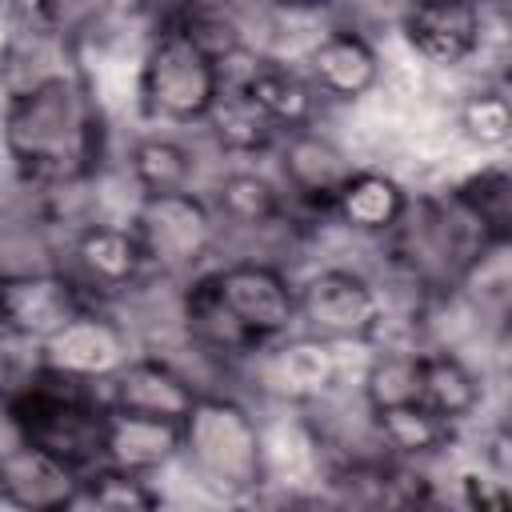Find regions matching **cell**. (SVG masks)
Instances as JSON below:
<instances>
[{"label":"cell","instance_id":"1","mask_svg":"<svg viewBox=\"0 0 512 512\" xmlns=\"http://www.w3.org/2000/svg\"><path fill=\"white\" fill-rule=\"evenodd\" d=\"M112 124L84 68L0 100V148L32 196L84 192L108 164Z\"/></svg>","mask_w":512,"mask_h":512},{"label":"cell","instance_id":"2","mask_svg":"<svg viewBox=\"0 0 512 512\" xmlns=\"http://www.w3.org/2000/svg\"><path fill=\"white\" fill-rule=\"evenodd\" d=\"M380 244H384L388 268L424 304H448L472 268H480L496 252H508L504 244H492L480 232V224L444 188L412 192L404 220Z\"/></svg>","mask_w":512,"mask_h":512},{"label":"cell","instance_id":"3","mask_svg":"<svg viewBox=\"0 0 512 512\" xmlns=\"http://www.w3.org/2000/svg\"><path fill=\"white\" fill-rule=\"evenodd\" d=\"M180 464L220 504L260 500L272 452L256 408L228 388H204L180 420Z\"/></svg>","mask_w":512,"mask_h":512},{"label":"cell","instance_id":"4","mask_svg":"<svg viewBox=\"0 0 512 512\" xmlns=\"http://www.w3.org/2000/svg\"><path fill=\"white\" fill-rule=\"evenodd\" d=\"M220 92V64L200 44H192V36L180 32L160 8L152 28L144 32V48L136 60L140 116L148 124H160L164 132L200 128Z\"/></svg>","mask_w":512,"mask_h":512},{"label":"cell","instance_id":"5","mask_svg":"<svg viewBox=\"0 0 512 512\" xmlns=\"http://www.w3.org/2000/svg\"><path fill=\"white\" fill-rule=\"evenodd\" d=\"M104 420L108 404L100 388L72 384L52 372H36V380L0 412V424L8 440L32 444L76 472H88L100 464V444H104Z\"/></svg>","mask_w":512,"mask_h":512},{"label":"cell","instance_id":"6","mask_svg":"<svg viewBox=\"0 0 512 512\" xmlns=\"http://www.w3.org/2000/svg\"><path fill=\"white\" fill-rule=\"evenodd\" d=\"M128 228L140 240L148 276L164 284H184L196 272L212 268L224 248L220 220L204 196V188L192 192H168V196H136L128 212Z\"/></svg>","mask_w":512,"mask_h":512},{"label":"cell","instance_id":"7","mask_svg":"<svg viewBox=\"0 0 512 512\" xmlns=\"http://www.w3.org/2000/svg\"><path fill=\"white\" fill-rule=\"evenodd\" d=\"M388 296L356 264H320L296 280V332L328 348H364L384 336Z\"/></svg>","mask_w":512,"mask_h":512},{"label":"cell","instance_id":"8","mask_svg":"<svg viewBox=\"0 0 512 512\" xmlns=\"http://www.w3.org/2000/svg\"><path fill=\"white\" fill-rule=\"evenodd\" d=\"M212 288L236 328L264 352L296 332V276L272 256H232L208 268Z\"/></svg>","mask_w":512,"mask_h":512},{"label":"cell","instance_id":"9","mask_svg":"<svg viewBox=\"0 0 512 512\" xmlns=\"http://www.w3.org/2000/svg\"><path fill=\"white\" fill-rule=\"evenodd\" d=\"M136 352V328L116 312V304H84L60 332H52L36 348L44 372L100 392Z\"/></svg>","mask_w":512,"mask_h":512},{"label":"cell","instance_id":"10","mask_svg":"<svg viewBox=\"0 0 512 512\" xmlns=\"http://www.w3.org/2000/svg\"><path fill=\"white\" fill-rule=\"evenodd\" d=\"M64 272L96 304H120L144 280H152L128 220L108 216H84L64 232Z\"/></svg>","mask_w":512,"mask_h":512},{"label":"cell","instance_id":"11","mask_svg":"<svg viewBox=\"0 0 512 512\" xmlns=\"http://www.w3.org/2000/svg\"><path fill=\"white\" fill-rule=\"evenodd\" d=\"M220 80H224V88H236L276 128V136L304 132V128L320 124L324 104L312 92L308 76L300 72V64H292L276 52H264L252 44L220 64Z\"/></svg>","mask_w":512,"mask_h":512},{"label":"cell","instance_id":"12","mask_svg":"<svg viewBox=\"0 0 512 512\" xmlns=\"http://www.w3.org/2000/svg\"><path fill=\"white\" fill-rule=\"evenodd\" d=\"M272 160H276L272 176L300 220H328L336 192L356 172V160L320 124L280 136L272 148Z\"/></svg>","mask_w":512,"mask_h":512},{"label":"cell","instance_id":"13","mask_svg":"<svg viewBox=\"0 0 512 512\" xmlns=\"http://www.w3.org/2000/svg\"><path fill=\"white\" fill-rule=\"evenodd\" d=\"M296 64L308 76L320 104H340V108L368 100L384 76V56L376 40L356 24L320 28Z\"/></svg>","mask_w":512,"mask_h":512},{"label":"cell","instance_id":"14","mask_svg":"<svg viewBox=\"0 0 512 512\" xmlns=\"http://www.w3.org/2000/svg\"><path fill=\"white\" fill-rule=\"evenodd\" d=\"M404 48L440 72H460L488 48V16L480 4H408L396 16Z\"/></svg>","mask_w":512,"mask_h":512},{"label":"cell","instance_id":"15","mask_svg":"<svg viewBox=\"0 0 512 512\" xmlns=\"http://www.w3.org/2000/svg\"><path fill=\"white\" fill-rule=\"evenodd\" d=\"M204 384L180 368L168 352L160 348H140L108 384H104V404L116 412H136V416H156L180 424Z\"/></svg>","mask_w":512,"mask_h":512},{"label":"cell","instance_id":"16","mask_svg":"<svg viewBox=\"0 0 512 512\" xmlns=\"http://www.w3.org/2000/svg\"><path fill=\"white\" fill-rule=\"evenodd\" d=\"M224 240L228 236H268V232H292L296 228V212L284 196V188L276 184L272 172L256 168V164H232L224 168L212 188H204Z\"/></svg>","mask_w":512,"mask_h":512},{"label":"cell","instance_id":"17","mask_svg":"<svg viewBox=\"0 0 512 512\" xmlns=\"http://www.w3.org/2000/svg\"><path fill=\"white\" fill-rule=\"evenodd\" d=\"M84 472L20 444H0V512H76Z\"/></svg>","mask_w":512,"mask_h":512},{"label":"cell","instance_id":"18","mask_svg":"<svg viewBox=\"0 0 512 512\" xmlns=\"http://www.w3.org/2000/svg\"><path fill=\"white\" fill-rule=\"evenodd\" d=\"M416 404L464 432L488 404L484 372L452 344H424L416 348Z\"/></svg>","mask_w":512,"mask_h":512},{"label":"cell","instance_id":"19","mask_svg":"<svg viewBox=\"0 0 512 512\" xmlns=\"http://www.w3.org/2000/svg\"><path fill=\"white\" fill-rule=\"evenodd\" d=\"M412 204V192L400 176L384 172V168H360L344 180V188L332 200L328 220H336L344 232L364 236V240H388L392 228L404 220Z\"/></svg>","mask_w":512,"mask_h":512},{"label":"cell","instance_id":"20","mask_svg":"<svg viewBox=\"0 0 512 512\" xmlns=\"http://www.w3.org/2000/svg\"><path fill=\"white\" fill-rule=\"evenodd\" d=\"M100 464L120 468V472H136V476H148V480H160V472L180 464V424L108 408Z\"/></svg>","mask_w":512,"mask_h":512},{"label":"cell","instance_id":"21","mask_svg":"<svg viewBox=\"0 0 512 512\" xmlns=\"http://www.w3.org/2000/svg\"><path fill=\"white\" fill-rule=\"evenodd\" d=\"M376 448L396 460V464H420L428 468L432 460L448 456V448L460 440V432L452 424H444L440 416H432L424 404H396V408H380V412H364Z\"/></svg>","mask_w":512,"mask_h":512},{"label":"cell","instance_id":"22","mask_svg":"<svg viewBox=\"0 0 512 512\" xmlns=\"http://www.w3.org/2000/svg\"><path fill=\"white\" fill-rule=\"evenodd\" d=\"M124 172L136 188V196H168V192H192L200 156L196 148L164 128L140 132L124 152Z\"/></svg>","mask_w":512,"mask_h":512},{"label":"cell","instance_id":"23","mask_svg":"<svg viewBox=\"0 0 512 512\" xmlns=\"http://www.w3.org/2000/svg\"><path fill=\"white\" fill-rule=\"evenodd\" d=\"M256 360H264L272 384L280 388L284 400H292L296 408L320 400L332 392V380H336V348L320 344V340H308L300 332L276 340L272 348H264Z\"/></svg>","mask_w":512,"mask_h":512},{"label":"cell","instance_id":"24","mask_svg":"<svg viewBox=\"0 0 512 512\" xmlns=\"http://www.w3.org/2000/svg\"><path fill=\"white\" fill-rule=\"evenodd\" d=\"M200 132L212 140V148L224 156V160H236V164H256L264 156H272L276 148V128L236 92V88H224L212 104V112L204 116Z\"/></svg>","mask_w":512,"mask_h":512},{"label":"cell","instance_id":"25","mask_svg":"<svg viewBox=\"0 0 512 512\" xmlns=\"http://www.w3.org/2000/svg\"><path fill=\"white\" fill-rule=\"evenodd\" d=\"M444 192L480 224V232L492 244L508 248V240H512V172L504 160H484V164L468 168Z\"/></svg>","mask_w":512,"mask_h":512},{"label":"cell","instance_id":"26","mask_svg":"<svg viewBox=\"0 0 512 512\" xmlns=\"http://www.w3.org/2000/svg\"><path fill=\"white\" fill-rule=\"evenodd\" d=\"M456 132L480 152H504L512 140V100L504 80H480L456 100Z\"/></svg>","mask_w":512,"mask_h":512},{"label":"cell","instance_id":"27","mask_svg":"<svg viewBox=\"0 0 512 512\" xmlns=\"http://www.w3.org/2000/svg\"><path fill=\"white\" fill-rule=\"evenodd\" d=\"M164 508H168V500L156 480L96 464L84 472L76 512H164Z\"/></svg>","mask_w":512,"mask_h":512},{"label":"cell","instance_id":"28","mask_svg":"<svg viewBox=\"0 0 512 512\" xmlns=\"http://www.w3.org/2000/svg\"><path fill=\"white\" fill-rule=\"evenodd\" d=\"M164 16L180 32H188L192 44H200L216 64H224L236 52L252 48L248 44V28H244L236 8H224V4H172V8H164Z\"/></svg>","mask_w":512,"mask_h":512},{"label":"cell","instance_id":"29","mask_svg":"<svg viewBox=\"0 0 512 512\" xmlns=\"http://www.w3.org/2000/svg\"><path fill=\"white\" fill-rule=\"evenodd\" d=\"M356 400H360L364 412L412 404L416 400V348H380V352H372L364 372H360Z\"/></svg>","mask_w":512,"mask_h":512},{"label":"cell","instance_id":"30","mask_svg":"<svg viewBox=\"0 0 512 512\" xmlns=\"http://www.w3.org/2000/svg\"><path fill=\"white\" fill-rule=\"evenodd\" d=\"M452 504H456V512H512L508 484L496 480L492 472H484L480 464H472V468H464L456 476Z\"/></svg>","mask_w":512,"mask_h":512},{"label":"cell","instance_id":"31","mask_svg":"<svg viewBox=\"0 0 512 512\" xmlns=\"http://www.w3.org/2000/svg\"><path fill=\"white\" fill-rule=\"evenodd\" d=\"M40 372V356L28 344L16 340H0V412L36 380Z\"/></svg>","mask_w":512,"mask_h":512},{"label":"cell","instance_id":"32","mask_svg":"<svg viewBox=\"0 0 512 512\" xmlns=\"http://www.w3.org/2000/svg\"><path fill=\"white\" fill-rule=\"evenodd\" d=\"M508 448H512V440H508V428L504 424H492L480 436V468L492 472L504 484H508Z\"/></svg>","mask_w":512,"mask_h":512},{"label":"cell","instance_id":"33","mask_svg":"<svg viewBox=\"0 0 512 512\" xmlns=\"http://www.w3.org/2000/svg\"><path fill=\"white\" fill-rule=\"evenodd\" d=\"M268 512H348L332 492H296V496H288V500H280L276 508H268Z\"/></svg>","mask_w":512,"mask_h":512},{"label":"cell","instance_id":"34","mask_svg":"<svg viewBox=\"0 0 512 512\" xmlns=\"http://www.w3.org/2000/svg\"><path fill=\"white\" fill-rule=\"evenodd\" d=\"M220 512H268V504H260V500H236V504H224Z\"/></svg>","mask_w":512,"mask_h":512},{"label":"cell","instance_id":"35","mask_svg":"<svg viewBox=\"0 0 512 512\" xmlns=\"http://www.w3.org/2000/svg\"><path fill=\"white\" fill-rule=\"evenodd\" d=\"M164 512H172V508H164Z\"/></svg>","mask_w":512,"mask_h":512},{"label":"cell","instance_id":"36","mask_svg":"<svg viewBox=\"0 0 512 512\" xmlns=\"http://www.w3.org/2000/svg\"><path fill=\"white\" fill-rule=\"evenodd\" d=\"M0 444H4V440H0Z\"/></svg>","mask_w":512,"mask_h":512}]
</instances>
